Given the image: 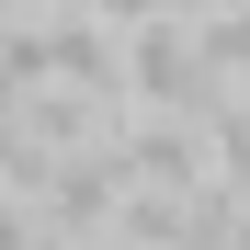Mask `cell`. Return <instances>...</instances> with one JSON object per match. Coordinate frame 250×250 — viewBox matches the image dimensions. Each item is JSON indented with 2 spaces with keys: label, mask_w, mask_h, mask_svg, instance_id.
<instances>
[{
  "label": "cell",
  "mask_w": 250,
  "mask_h": 250,
  "mask_svg": "<svg viewBox=\"0 0 250 250\" xmlns=\"http://www.w3.org/2000/svg\"><path fill=\"white\" fill-rule=\"evenodd\" d=\"M0 250H34V228H23V205L0 193Z\"/></svg>",
  "instance_id": "cell-1"
}]
</instances>
